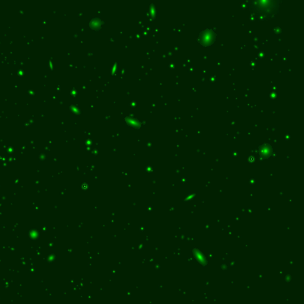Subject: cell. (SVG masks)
Listing matches in <instances>:
<instances>
[{
	"mask_svg": "<svg viewBox=\"0 0 304 304\" xmlns=\"http://www.w3.org/2000/svg\"><path fill=\"white\" fill-rule=\"evenodd\" d=\"M216 39V34L211 29H207L202 31L199 35L200 43L205 46L212 45Z\"/></svg>",
	"mask_w": 304,
	"mask_h": 304,
	"instance_id": "6da1fadb",
	"label": "cell"
}]
</instances>
